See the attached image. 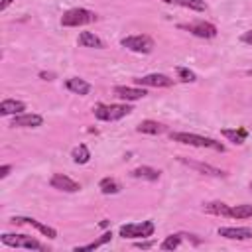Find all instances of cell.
<instances>
[{"mask_svg":"<svg viewBox=\"0 0 252 252\" xmlns=\"http://www.w3.org/2000/svg\"><path fill=\"white\" fill-rule=\"evenodd\" d=\"M65 87L71 91V93H77V94H89L91 91V85L79 77H73V79H67L65 81Z\"/></svg>","mask_w":252,"mask_h":252,"instance_id":"ac0fdd59","label":"cell"},{"mask_svg":"<svg viewBox=\"0 0 252 252\" xmlns=\"http://www.w3.org/2000/svg\"><path fill=\"white\" fill-rule=\"evenodd\" d=\"M98 189H100L104 195H116L122 187H120V183H118L116 179H112V177H104V179H100Z\"/></svg>","mask_w":252,"mask_h":252,"instance_id":"603a6c76","label":"cell"},{"mask_svg":"<svg viewBox=\"0 0 252 252\" xmlns=\"http://www.w3.org/2000/svg\"><path fill=\"white\" fill-rule=\"evenodd\" d=\"M39 77H41V79H45V81H51V79H53V75H51V73H39Z\"/></svg>","mask_w":252,"mask_h":252,"instance_id":"1f68e13d","label":"cell"},{"mask_svg":"<svg viewBox=\"0 0 252 252\" xmlns=\"http://www.w3.org/2000/svg\"><path fill=\"white\" fill-rule=\"evenodd\" d=\"M217 232H219V236H224V238H230V240L252 238V228H248V226H220Z\"/></svg>","mask_w":252,"mask_h":252,"instance_id":"8fae6325","label":"cell"},{"mask_svg":"<svg viewBox=\"0 0 252 252\" xmlns=\"http://www.w3.org/2000/svg\"><path fill=\"white\" fill-rule=\"evenodd\" d=\"M96 20V14L87 8H71L61 16V26L65 28H77L85 24H93Z\"/></svg>","mask_w":252,"mask_h":252,"instance_id":"7a4b0ae2","label":"cell"},{"mask_svg":"<svg viewBox=\"0 0 252 252\" xmlns=\"http://www.w3.org/2000/svg\"><path fill=\"white\" fill-rule=\"evenodd\" d=\"M12 222L14 224H30V226L37 228L41 234H45L47 238H57V230L55 228H51V226H47V224H43V222H39V220H35L32 217H14Z\"/></svg>","mask_w":252,"mask_h":252,"instance_id":"30bf717a","label":"cell"},{"mask_svg":"<svg viewBox=\"0 0 252 252\" xmlns=\"http://www.w3.org/2000/svg\"><path fill=\"white\" fill-rule=\"evenodd\" d=\"M73 159H75V163H87V161L91 159V152H89V148H87L85 144L77 146V148L73 150Z\"/></svg>","mask_w":252,"mask_h":252,"instance_id":"cb8c5ba5","label":"cell"},{"mask_svg":"<svg viewBox=\"0 0 252 252\" xmlns=\"http://www.w3.org/2000/svg\"><path fill=\"white\" fill-rule=\"evenodd\" d=\"M161 2H165V4H177V6H183V8L197 10V12H205L207 10L205 0H161Z\"/></svg>","mask_w":252,"mask_h":252,"instance_id":"44dd1931","label":"cell"},{"mask_svg":"<svg viewBox=\"0 0 252 252\" xmlns=\"http://www.w3.org/2000/svg\"><path fill=\"white\" fill-rule=\"evenodd\" d=\"M240 39H242L244 43H248V45H252V30H250V32H244V33L240 35Z\"/></svg>","mask_w":252,"mask_h":252,"instance_id":"f1b7e54d","label":"cell"},{"mask_svg":"<svg viewBox=\"0 0 252 252\" xmlns=\"http://www.w3.org/2000/svg\"><path fill=\"white\" fill-rule=\"evenodd\" d=\"M181 236H183V234H169V236L159 244V248H161V250H173V248H177V246L181 244Z\"/></svg>","mask_w":252,"mask_h":252,"instance_id":"4316f807","label":"cell"},{"mask_svg":"<svg viewBox=\"0 0 252 252\" xmlns=\"http://www.w3.org/2000/svg\"><path fill=\"white\" fill-rule=\"evenodd\" d=\"M120 43H122V47L136 51V53H150L154 49V41L148 35H128Z\"/></svg>","mask_w":252,"mask_h":252,"instance_id":"8992f818","label":"cell"},{"mask_svg":"<svg viewBox=\"0 0 252 252\" xmlns=\"http://www.w3.org/2000/svg\"><path fill=\"white\" fill-rule=\"evenodd\" d=\"M22 110H26V104L22 100H14V98H6L0 102V114L8 116V114H22Z\"/></svg>","mask_w":252,"mask_h":252,"instance_id":"9a60e30c","label":"cell"},{"mask_svg":"<svg viewBox=\"0 0 252 252\" xmlns=\"http://www.w3.org/2000/svg\"><path fill=\"white\" fill-rule=\"evenodd\" d=\"M248 75H252V69H250V71H248Z\"/></svg>","mask_w":252,"mask_h":252,"instance_id":"836d02e7","label":"cell"},{"mask_svg":"<svg viewBox=\"0 0 252 252\" xmlns=\"http://www.w3.org/2000/svg\"><path fill=\"white\" fill-rule=\"evenodd\" d=\"M49 185L53 189H59V191H67V193H75L81 189V185L77 181H73L71 177L63 175V173H55L51 179H49Z\"/></svg>","mask_w":252,"mask_h":252,"instance_id":"9c48e42d","label":"cell"},{"mask_svg":"<svg viewBox=\"0 0 252 252\" xmlns=\"http://www.w3.org/2000/svg\"><path fill=\"white\" fill-rule=\"evenodd\" d=\"M110 238H112V232H104L98 240H94V242H91V244H85V246H77L75 248V252H83V250H94V248H98V246H102V244H106V242H110Z\"/></svg>","mask_w":252,"mask_h":252,"instance_id":"d4e9b609","label":"cell"},{"mask_svg":"<svg viewBox=\"0 0 252 252\" xmlns=\"http://www.w3.org/2000/svg\"><path fill=\"white\" fill-rule=\"evenodd\" d=\"M136 246H138V248H150V246H152V242H138Z\"/></svg>","mask_w":252,"mask_h":252,"instance_id":"d6a6232c","label":"cell"},{"mask_svg":"<svg viewBox=\"0 0 252 252\" xmlns=\"http://www.w3.org/2000/svg\"><path fill=\"white\" fill-rule=\"evenodd\" d=\"M179 28H181V30H187V32H191V33H193V35H197V37H205V39H211V37H215V35H217V28H215L213 24H209V22L181 24Z\"/></svg>","mask_w":252,"mask_h":252,"instance_id":"52a82bcc","label":"cell"},{"mask_svg":"<svg viewBox=\"0 0 252 252\" xmlns=\"http://www.w3.org/2000/svg\"><path fill=\"white\" fill-rule=\"evenodd\" d=\"M43 124V118L39 114H16L12 120V126L18 128H37Z\"/></svg>","mask_w":252,"mask_h":252,"instance_id":"4fadbf2b","label":"cell"},{"mask_svg":"<svg viewBox=\"0 0 252 252\" xmlns=\"http://www.w3.org/2000/svg\"><path fill=\"white\" fill-rule=\"evenodd\" d=\"M0 240L6 244V246H14V248H30V250H45L43 244L39 240H35L33 236H28V234H8L4 232L0 236Z\"/></svg>","mask_w":252,"mask_h":252,"instance_id":"277c9868","label":"cell"},{"mask_svg":"<svg viewBox=\"0 0 252 252\" xmlns=\"http://www.w3.org/2000/svg\"><path fill=\"white\" fill-rule=\"evenodd\" d=\"M132 177L136 179H148V181H158L159 179V169H154L150 165H140L132 171Z\"/></svg>","mask_w":252,"mask_h":252,"instance_id":"2e32d148","label":"cell"},{"mask_svg":"<svg viewBox=\"0 0 252 252\" xmlns=\"http://www.w3.org/2000/svg\"><path fill=\"white\" fill-rule=\"evenodd\" d=\"M10 4H12V0H2V4H0V12H4V10L10 6Z\"/></svg>","mask_w":252,"mask_h":252,"instance_id":"4dcf8cb0","label":"cell"},{"mask_svg":"<svg viewBox=\"0 0 252 252\" xmlns=\"http://www.w3.org/2000/svg\"><path fill=\"white\" fill-rule=\"evenodd\" d=\"M177 159H179L183 165H187V167H191V169H195V171H199V173H205V175H213V177H224V175H226L222 169H219V167H215V165H209V163L193 161V159H187V158H183V156H179Z\"/></svg>","mask_w":252,"mask_h":252,"instance_id":"ba28073f","label":"cell"},{"mask_svg":"<svg viewBox=\"0 0 252 252\" xmlns=\"http://www.w3.org/2000/svg\"><path fill=\"white\" fill-rule=\"evenodd\" d=\"M79 43H81L83 47H94V49H100V47H102L100 37H96L93 32H81V33H79Z\"/></svg>","mask_w":252,"mask_h":252,"instance_id":"d6986e66","label":"cell"},{"mask_svg":"<svg viewBox=\"0 0 252 252\" xmlns=\"http://www.w3.org/2000/svg\"><path fill=\"white\" fill-rule=\"evenodd\" d=\"M232 219H248L252 217V205H236L230 209V215Z\"/></svg>","mask_w":252,"mask_h":252,"instance_id":"484cf974","label":"cell"},{"mask_svg":"<svg viewBox=\"0 0 252 252\" xmlns=\"http://www.w3.org/2000/svg\"><path fill=\"white\" fill-rule=\"evenodd\" d=\"M136 130H138L140 134H161L165 128H163L159 122H156V120H142Z\"/></svg>","mask_w":252,"mask_h":252,"instance_id":"ffe728a7","label":"cell"},{"mask_svg":"<svg viewBox=\"0 0 252 252\" xmlns=\"http://www.w3.org/2000/svg\"><path fill=\"white\" fill-rule=\"evenodd\" d=\"M222 136H224L228 142H232V144H236V146H242V144H244V138L248 136V132H246L244 128H238V130H228V128H224V130H222Z\"/></svg>","mask_w":252,"mask_h":252,"instance_id":"7402d4cb","label":"cell"},{"mask_svg":"<svg viewBox=\"0 0 252 252\" xmlns=\"http://www.w3.org/2000/svg\"><path fill=\"white\" fill-rule=\"evenodd\" d=\"M177 77H179L181 81H185V83H193V81L197 79V75H195L193 71L185 69V67H179V69H177Z\"/></svg>","mask_w":252,"mask_h":252,"instance_id":"83f0119b","label":"cell"},{"mask_svg":"<svg viewBox=\"0 0 252 252\" xmlns=\"http://www.w3.org/2000/svg\"><path fill=\"white\" fill-rule=\"evenodd\" d=\"M114 94L118 98H124V100H138V98L146 96V91L134 89V87H114Z\"/></svg>","mask_w":252,"mask_h":252,"instance_id":"5bb4252c","label":"cell"},{"mask_svg":"<svg viewBox=\"0 0 252 252\" xmlns=\"http://www.w3.org/2000/svg\"><path fill=\"white\" fill-rule=\"evenodd\" d=\"M138 85H144V87H171L173 85V79H169L167 75H161V73H152V75H146V77H140L136 79Z\"/></svg>","mask_w":252,"mask_h":252,"instance_id":"7c38bea8","label":"cell"},{"mask_svg":"<svg viewBox=\"0 0 252 252\" xmlns=\"http://www.w3.org/2000/svg\"><path fill=\"white\" fill-rule=\"evenodd\" d=\"M154 222L152 220H144L138 224H124L120 226V236L122 238H146L154 234Z\"/></svg>","mask_w":252,"mask_h":252,"instance_id":"5b68a950","label":"cell"},{"mask_svg":"<svg viewBox=\"0 0 252 252\" xmlns=\"http://www.w3.org/2000/svg\"><path fill=\"white\" fill-rule=\"evenodd\" d=\"M130 106L128 104H96L94 106V116L98 120H104V122H112V120H120L124 118L126 114H130Z\"/></svg>","mask_w":252,"mask_h":252,"instance_id":"3957f363","label":"cell"},{"mask_svg":"<svg viewBox=\"0 0 252 252\" xmlns=\"http://www.w3.org/2000/svg\"><path fill=\"white\" fill-rule=\"evenodd\" d=\"M203 211L209 213V215H217V217H228L230 215V207L222 201H211L203 207Z\"/></svg>","mask_w":252,"mask_h":252,"instance_id":"e0dca14e","label":"cell"},{"mask_svg":"<svg viewBox=\"0 0 252 252\" xmlns=\"http://www.w3.org/2000/svg\"><path fill=\"white\" fill-rule=\"evenodd\" d=\"M10 169H12V165H2L0 167V177H6L10 173Z\"/></svg>","mask_w":252,"mask_h":252,"instance_id":"f546056e","label":"cell"},{"mask_svg":"<svg viewBox=\"0 0 252 252\" xmlns=\"http://www.w3.org/2000/svg\"><path fill=\"white\" fill-rule=\"evenodd\" d=\"M171 140L179 142V144H187V146H195V148H211L217 152H224V144L207 138V136H199V134H189V132H171Z\"/></svg>","mask_w":252,"mask_h":252,"instance_id":"6da1fadb","label":"cell"},{"mask_svg":"<svg viewBox=\"0 0 252 252\" xmlns=\"http://www.w3.org/2000/svg\"><path fill=\"white\" fill-rule=\"evenodd\" d=\"M250 189H252V183H250Z\"/></svg>","mask_w":252,"mask_h":252,"instance_id":"e575fe53","label":"cell"}]
</instances>
